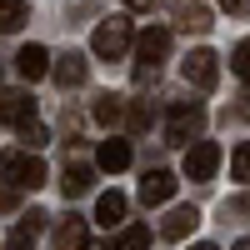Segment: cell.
Listing matches in <instances>:
<instances>
[{
    "label": "cell",
    "instance_id": "18",
    "mask_svg": "<svg viewBox=\"0 0 250 250\" xmlns=\"http://www.w3.org/2000/svg\"><path fill=\"white\" fill-rule=\"evenodd\" d=\"M20 130V145H25V150H40V145H50V130L40 120H25V125H15Z\"/></svg>",
    "mask_w": 250,
    "mask_h": 250
},
{
    "label": "cell",
    "instance_id": "24",
    "mask_svg": "<svg viewBox=\"0 0 250 250\" xmlns=\"http://www.w3.org/2000/svg\"><path fill=\"white\" fill-rule=\"evenodd\" d=\"M150 120H155V110L135 100V105H130V130H150Z\"/></svg>",
    "mask_w": 250,
    "mask_h": 250
},
{
    "label": "cell",
    "instance_id": "26",
    "mask_svg": "<svg viewBox=\"0 0 250 250\" xmlns=\"http://www.w3.org/2000/svg\"><path fill=\"white\" fill-rule=\"evenodd\" d=\"M15 205H20V190H15V185H5V190H0V210H15Z\"/></svg>",
    "mask_w": 250,
    "mask_h": 250
},
{
    "label": "cell",
    "instance_id": "28",
    "mask_svg": "<svg viewBox=\"0 0 250 250\" xmlns=\"http://www.w3.org/2000/svg\"><path fill=\"white\" fill-rule=\"evenodd\" d=\"M125 5H130V10H150V0H125Z\"/></svg>",
    "mask_w": 250,
    "mask_h": 250
},
{
    "label": "cell",
    "instance_id": "31",
    "mask_svg": "<svg viewBox=\"0 0 250 250\" xmlns=\"http://www.w3.org/2000/svg\"><path fill=\"white\" fill-rule=\"evenodd\" d=\"M95 250H115V245H95Z\"/></svg>",
    "mask_w": 250,
    "mask_h": 250
},
{
    "label": "cell",
    "instance_id": "20",
    "mask_svg": "<svg viewBox=\"0 0 250 250\" xmlns=\"http://www.w3.org/2000/svg\"><path fill=\"white\" fill-rule=\"evenodd\" d=\"M145 245H150V225H125L115 240V250H145Z\"/></svg>",
    "mask_w": 250,
    "mask_h": 250
},
{
    "label": "cell",
    "instance_id": "16",
    "mask_svg": "<svg viewBox=\"0 0 250 250\" xmlns=\"http://www.w3.org/2000/svg\"><path fill=\"white\" fill-rule=\"evenodd\" d=\"M125 205H130V200H125L120 190H105V195L95 200V225H105V230H115V225L125 220Z\"/></svg>",
    "mask_w": 250,
    "mask_h": 250
},
{
    "label": "cell",
    "instance_id": "15",
    "mask_svg": "<svg viewBox=\"0 0 250 250\" xmlns=\"http://www.w3.org/2000/svg\"><path fill=\"white\" fill-rule=\"evenodd\" d=\"M60 190H65V200H80L95 190V170L90 165H65V175H60Z\"/></svg>",
    "mask_w": 250,
    "mask_h": 250
},
{
    "label": "cell",
    "instance_id": "4",
    "mask_svg": "<svg viewBox=\"0 0 250 250\" xmlns=\"http://www.w3.org/2000/svg\"><path fill=\"white\" fill-rule=\"evenodd\" d=\"M200 130H205V105H200V100H180V105H170L165 135H170L175 145H190V140H200Z\"/></svg>",
    "mask_w": 250,
    "mask_h": 250
},
{
    "label": "cell",
    "instance_id": "2",
    "mask_svg": "<svg viewBox=\"0 0 250 250\" xmlns=\"http://www.w3.org/2000/svg\"><path fill=\"white\" fill-rule=\"evenodd\" d=\"M130 20L125 15H110V20H100L95 25V35H90V50L100 55V60H120L125 50H130Z\"/></svg>",
    "mask_w": 250,
    "mask_h": 250
},
{
    "label": "cell",
    "instance_id": "23",
    "mask_svg": "<svg viewBox=\"0 0 250 250\" xmlns=\"http://www.w3.org/2000/svg\"><path fill=\"white\" fill-rule=\"evenodd\" d=\"M230 70H235L240 80H250V40H240V45L230 50Z\"/></svg>",
    "mask_w": 250,
    "mask_h": 250
},
{
    "label": "cell",
    "instance_id": "12",
    "mask_svg": "<svg viewBox=\"0 0 250 250\" xmlns=\"http://www.w3.org/2000/svg\"><path fill=\"white\" fill-rule=\"evenodd\" d=\"M95 165L100 170H125L130 165V140H120V135H110V140H100V150H95Z\"/></svg>",
    "mask_w": 250,
    "mask_h": 250
},
{
    "label": "cell",
    "instance_id": "10",
    "mask_svg": "<svg viewBox=\"0 0 250 250\" xmlns=\"http://www.w3.org/2000/svg\"><path fill=\"white\" fill-rule=\"evenodd\" d=\"M195 225H200V210H195V205H175V210L160 220V235H165V240H185V235H195Z\"/></svg>",
    "mask_w": 250,
    "mask_h": 250
},
{
    "label": "cell",
    "instance_id": "29",
    "mask_svg": "<svg viewBox=\"0 0 250 250\" xmlns=\"http://www.w3.org/2000/svg\"><path fill=\"white\" fill-rule=\"evenodd\" d=\"M190 250H215V245H190Z\"/></svg>",
    "mask_w": 250,
    "mask_h": 250
},
{
    "label": "cell",
    "instance_id": "9",
    "mask_svg": "<svg viewBox=\"0 0 250 250\" xmlns=\"http://www.w3.org/2000/svg\"><path fill=\"white\" fill-rule=\"evenodd\" d=\"M45 210H30V215H20V225L10 230V240H5V250H35V240H40V230H45Z\"/></svg>",
    "mask_w": 250,
    "mask_h": 250
},
{
    "label": "cell",
    "instance_id": "8",
    "mask_svg": "<svg viewBox=\"0 0 250 250\" xmlns=\"http://www.w3.org/2000/svg\"><path fill=\"white\" fill-rule=\"evenodd\" d=\"M35 120V100L25 90H0V125H25Z\"/></svg>",
    "mask_w": 250,
    "mask_h": 250
},
{
    "label": "cell",
    "instance_id": "19",
    "mask_svg": "<svg viewBox=\"0 0 250 250\" xmlns=\"http://www.w3.org/2000/svg\"><path fill=\"white\" fill-rule=\"evenodd\" d=\"M180 30L205 35V30H210V10H205V5H185V10H180Z\"/></svg>",
    "mask_w": 250,
    "mask_h": 250
},
{
    "label": "cell",
    "instance_id": "7",
    "mask_svg": "<svg viewBox=\"0 0 250 250\" xmlns=\"http://www.w3.org/2000/svg\"><path fill=\"white\" fill-rule=\"evenodd\" d=\"M50 75H55V85L75 90V85H85V75H90V60L80 55V50H65V55H50Z\"/></svg>",
    "mask_w": 250,
    "mask_h": 250
},
{
    "label": "cell",
    "instance_id": "21",
    "mask_svg": "<svg viewBox=\"0 0 250 250\" xmlns=\"http://www.w3.org/2000/svg\"><path fill=\"white\" fill-rule=\"evenodd\" d=\"M230 175H235L240 185H250V140H240L235 150H230Z\"/></svg>",
    "mask_w": 250,
    "mask_h": 250
},
{
    "label": "cell",
    "instance_id": "17",
    "mask_svg": "<svg viewBox=\"0 0 250 250\" xmlns=\"http://www.w3.org/2000/svg\"><path fill=\"white\" fill-rule=\"evenodd\" d=\"M30 20V10H25V0H0V35H15L20 25Z\"/></svg>",
    "mask_w": 250,
    "mask_h": 250
},
{
    "label": "cell",
    "instance_id": "6",
    "mask_svg": "<svg viewBox=\"0 0 250 250\" xmlns=\"http://www.w3.org/2000/svg\"><path fill=\"white\" fill-rule=\"evenodd\" d=\"M220 170V145L215 140H190L185 145V180H210Z\"/></svg>",
    "mask_w": 250,
    "mask_h": 250
},
{
    "label": "cell",
    "instance_id": "14",
    "mask_svg": "<svg viewBox=\"0 0 250 250\" xmlns=\"http://www.w3.org/2000/svg\"><path fill=\"white\" fill-rule=\"evenodd\" d=\"M55 250H85L90 245V230H85V220H80V215H70V220H60L55 225Z\"/></svg>",
    "mask_w": 250,
    "mask_h": 250
},
{
    "label": "cell",
    "instance_id": "25",
    "mask_svg": "<svg viewBox=\"0 0 250 250\" xmlns=\"http://www.w3.org/2000/svg\"><path fill=\"white\" fill-rule=\"evenodd\" d=\"M225 215H250V195H235V200H225Z\"/></svg>",
    "mask_w": 250,
    "mask_h": 250
},
{
    "label": "cell",
    "instance_id": "11",
    "mask_svg": "<svg viewBox=\"0 0 250 250\" xmlns=\"http://www.w3.org/2000/svg\"><path fill=\"white\" fill-rule=\"evenodd\" d=\"M175 185H180V180H175L170 170H145V180H140V200H145V205H165V200L175 195Z\"/></svg>",
    "mask_w": 250,
    "mask_h": 250
},
{
    "label": "cell",
    "instance_id": "13",
    "mask_svg": "<svg viewBox=\"0 0 250 250\" xmlns=\"http://www.w3.org/2000/svg\"><path fill=\"white\" fill-rule=\"evenodd\" d=\"M15 70L25 75V80H45L50 75V50L45 45H25V50L15 55Z\"/></svg>",
    "mask_w": 250,
    "mask_h": 250
},
{
    "label": "cell",
    "instance_id": "27",
    "mask_svg": "<svg viewBox=\"0 0 250 250\" xmlns=\"http://www.w3.org/2000/svg\"><path fill=\"white\" fill-rule=\"evenodd\" d=\"M220 5L230 10V15H250V0H220Z\"/></svg>",
    "mask_w": 250,
    "mask_h": 250
},
{
    "label": "cell",
    "instance_id": "3",
    "mask_svg": "<svg viewBox=\"0 0 250 250\" xmlns=\"http://www.w3.org/2000/svg\"><path fill=\"white\" fill-rule=\"evenodd\" d=\"M165 55H170V30H165V25H150V30H140V35H135V60H140L135 75H140V80H145V75H155Z\"/></svg>",
    "mask_w": 250,
    "mask_h": 250
},
{
    "label": "cell",
    "instance_id": "1",
    "mask_svg": "<svg viewBox=\"0 0 250 250\" xmlns=\"http://www.w3.org/2000/svg\"><path fill=\"white\" fill-rule=\"evenodd\" d=\"M0 180L15 185V190H40L45 185V160L30 155L25 145L20 150H0Z\"/></svg>",
    "mask_w": 250,
    "mask_h": 250
},
{
    "label": "cell",
    "instance_id": "22",
    "mask_svg": "<svg viewBox=\"0 0 250 250\" xmlns=\"http://www.w3.org/2000/svg\"><path fill=\"white\" fill-rule=\"evenodd\" d=\"M120 115H125V105H120V95H100V100H95V120H100V125H115Z\"/></svg>",
    "mask_w": 250,
    "mask_h": 250
},
{
    "label": "cell",
    "instance_id": "30",
    "mask_svg": "<svg viewBox=\"0 0 250 250\" xmlns=\"http://www.w3.org/2000/svg\"><path fill=\"white\" fill-rule=\"evenodd\" d=\"M235 250H250V240H240V245H235Z\"/></svg>",
    "mask_w": 250,
    "mask_h": 250
},
{
    "label": "cell",
    "instance_id": "5",
    "mask_svg": "<svg viewBox=\"0 0 250 250\" xmlns=\"http://www.w3.org/2000/svg\"><path fill=\"white\" fill-rule=\"evenodd\" d=\"M180 75H185V85H195V90H215V80H220V55L215 50H190L180 60Z\"/></svg>",
    "mask_w": 250,
    "mask_h": 250
}]
</instances>
